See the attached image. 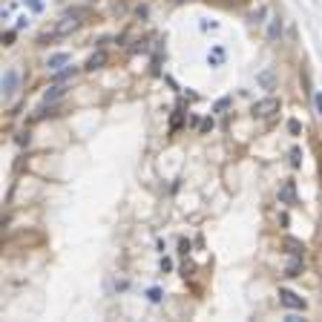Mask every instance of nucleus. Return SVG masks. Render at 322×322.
Wrapping results in <instances>:
<instances>
[{
	"mask_svg": "<svg viewBox=\"0 0 322 322\" xmlns=\"http://www.w3.org/2000/svg\"><path fill=\"white\" fill-rule=\"evenodd\" d=\"M279 98H262V101H256L253 104V115L256 118H270V115H276L279 112Z\"/></svg>",
	"mask_w": 322,
	"mask_h": 322,
	"instance_id": "7ed1b4c3",
	"label": "nucleus"
},
{
	"mask_svg": "<svg viewBox=\"0 0 322 322\" xmlns=\"http://www.w3.org/2000/svg\"><path fill=\"white\" fill-rule=\"evenodd\" d=\"M207 130H213V118H207L205 124H202V133H207Z\"/></svg>",
	"mask_w": 322,
	"mask_h": 322,
	"instance_id": "412c9836",
	"label": "nucleus"
},
{
	"mask_svg": "<svg viewBox=\"0 0 322 322\" xmlns=\"http://www.w3.org/2000/svg\"><path fill=\"white\" fill-rule=\"evenodd\" d=\"M69 61H72V58H69V55H66V52H58V55H52V58L46 61V66H49V69H52V72H58V69H61V66H63V63H69Z\"/></svg>",
	"mask_w": 322,
	"mask_h": 322,
	"instance_id": "f8f14e48",
	"label": "nucleus"
},
{
	"mask_svg": "<svg viewBox=\"0 0 322 322\" xmlns=\"http://www.w3.org/2000/svg\"><path fill=\"white\" fill-rule=\"evenodd\" d=\"M313 109H316V115H322V92L313 95Z\"/></svg>",
	"mask_w": 322,
	"mask_h": 322,
	"instance_id": "a211bd4d",
	"label": "nucleus"
},
{
	"mask_svg": "<svg viewBox=\"0 0 322 322\" xmlns=\"http://www.w3.org/2000/svg\"><path fill=\"white\" fill-rule=\"evenodd\" d=\"M176 3H184V0H176Z\"/></svg>",
	"mask_w": 322,
	"mask_h": 322,
	"instance_id": "5701e85b",
	"label": "nucleus"
},
{
	"mask_svg": "<svg viewBox=\"0 0 322 322\" xmlns=\"http://www.w3.org/2000/svg\"><path fill=\"white\" fill-rule=\"evenodd\" d=\"M291 167H294V170H299V167H302V150H299V147H294V150H291Z\"/></svg>",
	"mask_w": 322,
	"mask_h": 322,
	"instance_id": "4468645a",
	"label": "nucleus"
},
{
	"mask_svg": "<svg viewBox=\"0 0 322 322\" xmlns=\"http://www.w3.org/2000/svg\"><path fill=\"white\" fill-rule=\"evenodd\" d=\"M230 3H242V0H230Z\"/></svg>",
	"mask_w": 322,
	"mask_h": 322,
	"instance_id": "4be33fe9",
	"label": "nucleus"
},
{
	"mask_svg": "<svg viewBox=\"0 0 322 322\" xmlns=\"http://www.w3.org/2000/svg\"><path fill=\"white\" fill-rule=\"evenodd\" d=\"M227 107H230V98H222L219 104H216V112H224Z\"/></svg>",
	"mask_w": 322,
	"mask_h": 322,
	"instance_id": "6ab92c4d",
	"label": "nucleus"
},
{
	"mask_svg": "<svg viewBox=\"0 0 322 322\" xmlns=\"http://www.w3.org/2000/svg\"><path fill=\"white\" fill-rule=\"evenodd\" d=\"M181 118H184V115H181V109H176V115H173V124H170V133H176V130L181 127Z\"/></svg>",
	"mask_w": 322,
	"mask_h": 322,
	"instance_id": "2eb2a0df",
	"label": "nucleus"
},
{
	"mask_svg": "<svg viewBox=\"0 0 322 322\" xmlns=\"http://www.w3.org/2000/svg\"><path fill=\"white\" fill-rule=\"evenodd\" d=\"M282 248H285V253H291V256H305V245L299 239H294V236H285V239H282Z\"/></svg>",
	"mask_w": 322,
	"mask_h": 322,
	"instance_id": "423d86ee",
	"label": "nucleus"
},
{
	"mask_svg": "<svg viewBox=\"0 0 322 322\" xmlns=\"http://www.w3.org/2000/svg\"><path fill=\"white\" fill-rule=\"evenodd\" d=\"M302 268H305V262H302V256H294V259L288 262V268H285V276H299L302 273Z\"/></svg>",
	"mask_w": 322,
	"mask_h": 322,
	"instance_id": "9b49d317",
	"label": "nucleus"
},
{
	"mask_svg": "<svg viewBox=\"0 0 322 322\" xmlns=\"http://www.w3.org/2000/svg\"><path fill=\"white\" fill-rule=\"evenodd\" d=\"M75 75H78V66H69V69H61L58 72V75H55V84H63V80H69V78H75Z\"/></svg>",
	"mask_w": 322,
	"mask_h": 322,
	"instance_id": "ddd939ff",
	"label": "nucleus"
},
{
	"mask_svg": "<svg viewBox=\"0 0 322 322\" xmlns=\"http://www.w3.org/2000/svg\"><path fill=\"white\" fill-rule=\"evenodd\" d=\"M104 63H107V52H95V55H90V61L84 63V69L95 72V69H101Z\"/></svg>",
	"mask_w": 322,
	"mask_h": 322,
	"instance_id": "0eeeda50",
	"label": "nucleus"
},
{
	"mask_svg": "<svg viewBox=\"0 0 322 322\" xmlns=\"http://www.w3.org/2000/svg\"><path fill=\"white\" fill-rule=\"evenodd\" d=\"M87 12L84 9H72V12H66L58 23H55V29H49V32H44V35L37 37V44H46V41H58V37H66V35H72L75 29L80 26V18H84Z\"/></svg>",
	"mask_w": 322,
	"mask_h": 322,
	"instance_id": "f257e3e1",
	"label": "nucleus"
},
{
	"mask_svg": "<svg viewBox=\"0 0 322 322\" xmlns=\"http://www.w3.org/2000/svg\"><path fill=\"white\" fill-rule=\"evenodd\" d=\"M147 296H150V302H161V288H150Z\"/></svg>",
	"mask_w": 322,
	"mask_h": 322,
	"instance_id": "dca6fc26",
	"label": "nucleus"
},
{
	"mask_svg": "<svg viewBox=\"0 0 322 322\" xmlns=\"http://www.w3.org/2000/svg\"><path fill=\"white\" fill-rule=\"evenodd\" d=\"M279 35H282V18L273 15L270 23H268V41H279Z\"/></svg>",
	"mask_w": 322,
	"mask_h": 322,
	"instance_id": "9d476101",
	"label": "nucleus"
},
{
	"mask_svg": "<svg viewBox=\"0 0 322 322\" xmlns=\"http://www.w3.org/2000/svg\"><path fill=\"white\" fill-rule=\"evenodd\" d=\"M63 92H66V87H63V84H52V87L44 92V104H52V101H58Z\"/></svg>",
	"mask_w": 322,
	"mask_h": 322,
	"instance_id": "6e6552de",
	"label": "nucleus"
},
{
	"mask_svg": "<svg viewBox=\"0 0 322 322\" xmlns=\"http://www.w3.org/2000/svg\"><path fill=\"white\" fill-rule=\"evenodd\" d=\"M18 90H20V72L12 66V69L3 72V101H15Z\"/></svg>",
	"mask_w": 322,
	"mask_h": 322,
	"instance_id": "f03ea898",
	"label": "nucleus"
},
{
	"mask_svg": "<svg viewBox=\"0 0 322 322\" xmlns=\"http://www.w3.org/2000/svg\"><path fill=\"white\" fill-rule=\"evenodd\" d=\"M279 202H282V205H291V207L299 202V198H296V181L288 179V181L279 184Z\"/></svg>",
	"mask_w": 322,
	"mask_h": 322,
	"instance_id": "39448f33",
	"label": "nucleus"
},
{
	"mask_svg": "<svg viewBox=\"0 0 322 322\" xmlns=\"http://www.w3.org/2000/svg\"><path fill=\"white\" fill-rule=\"evenodd\" d=\"M279 302L285 305V308H291V311H305V308H308L302 296L294 294V291H288V288H282V291H279Z\"/></svg>",
	"mask_w": 322,
	"mask_h": 322,
	"instance_id": "20e7f679",
	"label": "nucleus"
},
{
	"mask_svg": "<svg viewBox=\"0 0 322 322\" xmlns=\"http://www.w3.org/2000/svg\"><path fill=\"white\" fill-rule=\"evenodd\" d=\"M265 87V90H276V72L273 69H265V72H259V78H256Z\"/></svg>",
	"mask_w": 322,
	"mask_h": 322,
	"instance_id": "1a4fd4ad",
	"label": "nucleus"
},
{
	"mask_svg": "<svg viewBox=\"0 0 322 322\" xmlns=\"http://www.w3.org/2000/svg\"><path fill=\"white\" fill-rule=\"evenodd\" d=\"M288 133H291V135H299V133H302L299 121H288Z\"/></svg>",
	"mask_w": 322,
	"mask_h": 322,
	"instance_id": "f3484780",
	"label": "nucleus"
},
{
	"mask_svg": "<svg viewBox=\"0 0 322 322\" xmlns=\"http://www.w3.org/2000/svg\"><path fill=\"white\" fill-rule=\"evenodd\" d=\"M222 58H224V52H222V49H213V58H210V63H219Z\"/></svg>",
	"mask_w": 322,
	"mask_h": 322,
	"instance_id": "aec40b11",
	"label": "nucleus"
}]
</instances>
